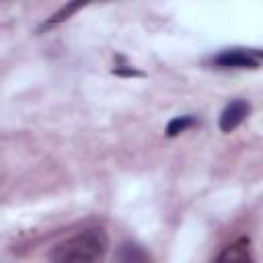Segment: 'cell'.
I'll use <instances>...</instances> for the list:
<instances>
[{
    "mask_svg": "<svg viewBox=\"0 0 263 263\" xmlns=\"http://www.w3.org/2000/svg\"><path fill=\"white\" fill-rule=\"evenodd\" d=\"M109 251V236L103 228H86L58 242L49 259L55 263H90L101 261Z\"/></svg>",
    "mask_w": 263,
    "mask_h": 263,
    "instance_id": "cell-1",
    "label": "cell"
},
{
    "mask_svg": "<svg viewBox=\"0 0 263 263\" xmlns=\"http://www.w3.org/2000/svg\"><path fill=\"white\" fill-rule=\"evenodd\" d=\"M214 68L222 70H257L261 66V49H245V47H232L224 49L212 60Z\"/></svg>",
    "mask_w": 263,
    "mask_h": 263,
    "instance_id": "cell-2",
    "label": "cell"
},
{
    "mask_svg": "<svg viewBox=\"0 0 263 263\" xmlns=\"http://www.w3.org/2000/svg\"><path fill=\"white\" fill-rule=\"evenodd\" d=\"M249 113H251V105H249L247 101H242V99H236V101H232L230 105H226V109H224L222 115H220L218 125H220V129H222L224 134H230V132H234V129L247 119Z\"/></svg>",
    "mask_w": 263,
    "mask_h": 263,
    "instance_id": "cell-3",
    "label": "cell"
},
{
    "mask_svg": "<svg viewBox=\"0 0 263 263\" xmlns=\"http://www.w3.org/2000/svg\"><path fill=\"white\" fill-rule=\"evenodd\" d=\"M249 259H251V242H249V238H240V240L232 242L230 247H226L218 255V261H224V263H236V261H249Z\"/></svg>",
    "mask_w": 263,
    "mask_h": 263,
    "instance_id": "cell-4",
    "label": "cell"
},
{
    "mask_svg": "<svg viewBox=\"0 0 263 263\" xmlns=\"http://www.w3.org/2000/svg\"><path fill=\"white\" fill-rule=\"evenodd\" d=\"M88 2H92V0H68L55 14H51L47 21H45V25L41 27V29H47V27H55V25H60V23H64V21H68L72 14H76L82 6H86Z\"/></svg>",
    "mask_w": 263,
    "mask_h": 263,
    "instance_id": "cell-5",
    "label": "cell"
},
{
    "mask_svg": "<svg viewBox=\"0 0 263 263\" xmlns=\"http://www.w3.org/2000/svg\"><path fill=\"white\" fill-rule=\"evenodd\" d=\"M195 123H197V119H195L193 115L175 117V119H171L168 125H166V136H168V138H175V136H179V134L185 132V129H189V127L195 125Z\"/></svg>",
    "mask_w": 263,
    "mask_h": 263,
    "instance_id": "cell-6",
    "label": "cell"
},
{
    "mask_svg": "<svg viewBox=\"0 0 263 263\" xmlns=\"http://www.w3.org/2000/svg\"><path fill=\"white\" fill-rule=\"evenodd\" d=\"M123 249H127V251H129L127 255H121V259H123V261H144V259H148V255H146V253H142V251H140V247H136V245H125Z\"/></svg>",
    "mask_w": 263,
    "mask_h": 263,
    "instance_id": "cell-7",
    "label": "cell"
}]
</instances>
